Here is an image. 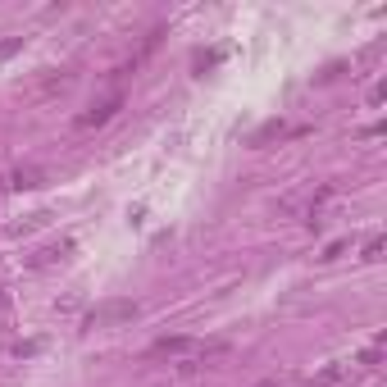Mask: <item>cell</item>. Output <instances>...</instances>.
<instances>
[{
	"label": "cell",
	"mask_w": 387,
	"mask_h": 387,
	"mask_svg": "<svg viewBox=\"0 0 387 387\" xmlns=\"http://www.w3.org/2000/svg\"><path fill=\"white\" fill-rule=\"evenodd\" d=\"M137 315H142V305H137V301L114 296V301H101V305L82 319V328H87V332H96V328H123V324H133Z\"/></svg>",
	"instance_id": "1"
},
{
	"label": "cell",
	"mask_w": 387,
	"mask_h": 387,
	"mask_svg": "<svg viewBox=\"0 0 387 387\" xmlns=\"http://www.w3.org/2000/svg\"><path fill=\"white\" fill-rule=\"evenodd\" d=\"M119 110H123V96H105V101L87 105V110H82L78 119H73V128H78V133H96V128H105V123H110Z\"/></svg>",
	"instance_id": "2"
},
{
	"label": "cell",
	"mask_w": 387,
	"mask_h": 387,
	"mask_svg": "<svg viewBox=\"0 0 387 387\" xmlns=\"http://www.w3.org/2000/svg\"><path fill=\"white\" fill-rule=\"evenodd\" d=\"M187 351H196V337H182V332L150 342V356H187Z\"/></svg>",
	"instance_id": "3"
},
{
	"label": "cell",
	"mask_w": 387,
	"mask_h": 387,
	"mask_svg": "<svg viewBox=\"0 0 387 387\" xmlns=\"http://www.w3.org/2000/svg\"><path fill=\"white\" fill-rule=\"evenodd\" d=\"M342 378H347V364H324V369H319L315 378H305L301 387H337Z\"/></svg>",
	"instance_id": "4"
},
{
	"label": "cell",
	"mask_w": 387,
	"mask_h": 387,
	"mask_svg": "<svg viewBox=\"0 0 387 387\" xmlns=\"http://www.w3.org/2000/svg\"><path fill=\"white\" fill-rule=\"evenodd\" d=\"M41 182H46V174H41V169H18L14 174V187L23 191V187H41Z\"/></svg>",
	"instance_id": "5"
},
{
	"label": "cell",
	"mask_w": 387,
	"mask_h": 387,
	"mask_svg": "<svg viewBox=\"0 0 387 387\" xmlns=\"http://www.w3.org/2000/svg\"><path fill=\"white\" fill-rule=\"evenodd\" d=\"M283 133H287V128H283V119H269V123L260 128V133H255V137H251V146H264V142H269V137H283Z\"/></svg>",
	"instance_id": "6"
},
{
	"label": "cell",
	"mask_w": 387,
	"mask_h": 387,
	"mask_svg": "<svg viewBox=\"0 0 387 387\" xmlns=\"http://www.w3.org/2000/svg\"><path fill=\"white\" fill-rule=\"evenodd\" d=\"M383 246H387V242H383V232H374V237H369V242H364L360 260H369V264H374V260H383Z\"/></svg>",
	"instance_id": "7"
},
{
	"label": "cell",
	"mask_w": 387,
	"mask_h": 387,
	"mask_svg": "<svg viewBox=\"0 0 387 387\" xmlns=\"http://www.w3.org/2000/svg\"><path fill=\"white\" fill-rule=\"evenodd\" d=\"M342 251H347V242H328V251H324V255H319V260H337V255H342Z\"/></svg>",
	"instance_id": "8"
},
{
	"label": "cell",
	"mask_w": 387,
	"mask_h": 387,
	"mask_svg": "<svg viewBox=\"0 0 387 387\" xmlns=\"http://www.w3.org/2000/svg\"><path fill=\"white\" fill-rule=\"evenodd\" d=\"M255 387H278V383H274V378H269V383H255Z\"/></svg>",
	"instance_id": "9"
}]
</instances>
